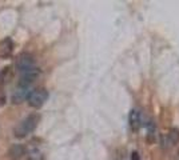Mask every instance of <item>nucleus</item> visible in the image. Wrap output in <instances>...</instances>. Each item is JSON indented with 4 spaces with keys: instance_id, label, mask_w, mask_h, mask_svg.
I'll use <instances>...</instances> for the list:
<instances>
[{
    "instance_id": "nucleus-9",
    "label": "nucleus",
    "mask_w": 179,
    "mask_h": 160,
    "mask_svg": "<svg viewBox=\"0 0 179 160\" xmlns=\"http://www.w3.org/2000/svg\"><path fill=\"white\" fill-rule=\"evenodd\" d=\"M43 159H44V156L39 149H34L28 153V160H43Z\"/></svg>"
},
{
    "instance_id": "nucleus-4",
    "label": "nucleus",
    "mask_w": 179,
    "mask_h": 160,
    "mask_svg": "<svg viewBox=\"0 0 179 160\" xmlns=\"http://www.w3.org/2000/svg\"><path fill=\"white\" fill-rule=\"evenodd\" d=\"M39 75H40V71H39V68H36V67L32 68V69L25 71V72H21L19 86H21V87H30V84L34 83L35 80L39 78Z\"/></svg>"
},
{
    "instance_id": "nucleus-5",
    "label": "nucleus",
    "mask_w": 179,
    "mask_h": 160,
    "mask_svg": "<svg viewBox=\"0 0 179 160\" xmlns=\"http://www.w3.org/2000/svg\"><path fill=\"white\" fill-rule=\"evenodd\" d=\"M30 93H31L30 87H21V86H19L17 88H15V91H13L12 95H11L12 103H13V104H20V103H23L24 100L28 99V95H30Z\"/></svg>"
},
{
    "instance_id": "nucleus-8",
    "label": "nucleus",
    "mask_w": 179,
    "mask_h": 160,
    "mask_svg": "<svg viewBox=\"0 0 179 160\" xmlns=\"http://www.w3.org/2000/svg\"><path fill=\"white\" fill-rule=\"evenodd\" d=\"M128 122H130V127H131V130L132 131H136L138 128L142 126V124H140V113L138 112L136 109H131Z\"/></svg>"
},
{
    "instance_id": "nucleus-11",
    "label": "nucleus",
    "mask_w": 179,
    "mask_h": 160,
    "mask_svg": "<svg viewBox=\"0 0 179 160\" xmlns=\"http://www.w3.org/2000/svg\"><path fill=\"white\" fill-rule=\"evenodd\" d=\"M131 160H140L139 155H138V152H132L131 153Z\"/></svg>"
},
{
    "instance_id": "nucleus-1",
    "label": "nucleus",
    "mask_w": 179,
    "mask_h": 160,
    "mask_svg": "<svg viewBox=\"0 0 179 160\" xmlns=\"http://www.w3.org/2000/svg\"><path fill=\"white\" fill-rule=\"evenodd\" d=\"M39 122H40V115L39 113H31L23 120V122H20L15 127L13 133H15V136L17 139H23V137H25L28 133H31L38 127Z\"/></svg>"
},
{
    "instance_id": "nucleus-3",
    "label": "nucleus",
    "mask_w": 179,
    "mask_h": 160,
    "mask_svg": "<svg viewBox=\"0 0 179 160\" xmlns=\"http://www.w3.org/2000/svg\"><path fill=\"white\" fill-rule=\"evenodd\" d=\"M15 65L20 72H25L28 69L35 68V57L31 53H20L15 61Z\"/></svg>"
},
{
    "instance_id": "nucleus-2",
    "label": "nucleus",
    "mask_w": 179,
    "mask_h": 160,
    "mask_svg": "<svg viewBox=\"0 0 179 160\" xmlns=\"http://www.w3.org/2000/svg\"><path fill=\"white\" fill-rule=\"evenodd\" d=\"M48 99V92L44 88H36V90L31 91L28 95V104L32 107V108H40L43 107V104L47 101Z\"/></svg>"
},
{
    "instance_id": "nucleus-7",
    "label": "nucleus",
    "mask_w": 179,
    "mask_h": 160,
    "mask_svg": "<svg viewBox=\"0 0 179 160\" xmlns=\"http://www.w3.org/2000/svg\"><path fill=\"white\" fill-rule=\"evenodd\" d=\"M25 153V148L21 144H13L10 149H8V156L11 159H20L23 158Z\"/></svg>"
},
{
    "instance_id": "nucleus-6",
    "label": "nucleus",
    "mask_w": 179,
    "mask_h": 160,
    "mask_svg": "<svg viewBox=\"0 0 179 160\" xmlns=\"http://www.w3.org/2000/svg\"><path fill=\"white\" fill-rule=\"evenodd\" d=\"M13 51V43L11 39H4L0 42V57H7L10 56Z\"/></svg>"
},
{
    "instance_id": "nucleus-10",
    "label": "nucleus",
    "mask_w": 179,
    "mask_h": 160,
    "mask_svg": "<svg viewBox=\"0 0 179 160\" xmlns=\"http://www.w3.org/2000/svg\"><path fill=\"white\" fill-rule=\"evenodd\" d=\"M168 139H170V141H168L170 144H175L178 141V139H179V131L178 130H171V132L168 133Z\"/></svg>"
}]
</instances>
